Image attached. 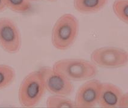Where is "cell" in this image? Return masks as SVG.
I'll return each mask as SVG.
<instances>
[{"mask_svg":"<svg viewBox=\"0 0 128 108\" xmlns=\"http://www.w3.org/2000/svg\"><path fill=\"white\" fill-rule=\"evenodd\" d=\"M22 45L21 35L14 22L8 17L0 18V46L8 54H16Z\"/></svg>","mask_w":128,"mask_h":108,"instance_id":"obj_6","label":"cell"},{"mask_svg":"<svg viewBox=\"0 0 128 108\" xmlns=\"http://www.w3.org/2000/svg\"><path fill=\"white\" fill-rule=\"evenodd\" d=\"M46 91L40 71L31 72L24 78L19 86V103L24 108L34 107L42 100Z\"/></svg>","mask_w":128,"mask_h":108,"instance_id":"obj_3","label":"cell"},{"mask_svg":"<svg viewBox=\"0 0 128 108\" xmlns=\"http://www.w3.org/2000/svg\"><path fill=\"white\" fill-rule=\"evenodd\" d=\"M38 70L42 76L46 90L52 95L68 97L74 92V86L72 81L52 67H42Z\"/></svg>","mask_w":128,"mask_h":108,"instance_id":"obj_5","label":"cell"},{"mask_svg":"<svg viewBox=\"0 0 128 108\" xmlns=\"http://www.w3.org/2000/svg\"><path fill=\"white\" fill-rule=\"evenodd\" d=\"M80 24L74 14L66 13L56 20L51 32V41L55 48L65 51L74 45L78 37Z\"/></svg>","mask_w":128,"mask_h":108,"instance_id":"obj_1","label":"cell"},{"mask_svg":"<svg viewBox=\"0 0 128 108\" xmlns=\"http://www.w3.org/2000/svg\"><path fill=\"white\" fill-rule=\"evenodd\" d=\"M6 8V7L4 4L3 0H0V12L4 11Z\"/></svg>","mask_w":128,"mask_h":108,"instance_id":"obj_15","label":"cell"},{"mask_svg":"<svg viewBox=\"0 0 128 108\" xmlns=\"http://www.w3.org/2000/svg\"><path fill=\"white\" fill-rule=\"evenodd\" d=\"M114 14L122 22L128 23V0H115L112 4Z\"/></svg>","mask_w":128,"mask_h":108,"instance_id":"obj_13","label":"cell"},{"mask_svg":"<svg viewBox=\"0 0 128 108\" xmlns=\"http://www.w3.org/2000/svg\"></svg>","mask_w":128,"mask_h":108,"instance_id":"obj_17","label":"cell"},{"mask_svg":"<svg viewBox=\"0 0 128 108\" xmlns=\"http://www.w3.org/2000/svg\"><path fill=\"white\" fill-rule=\"evenodd\" d=\"M118 108H128V93H123L118 102Z\"/></svg>","mask_w":128,"mask_h":108,"instance_id":"obj_14","label":"cell"},{"mask_svg":"<svg viewBox=\"0 0 128 108\" xmlns=\"http://www.w3.org/2000/svg\"><path fill=\"white\" fill-rule=\"evenodd\" d=\"M90 60L96 67L117 69L128 64V53L123 49L117 47H102L92 52Z\"/></svg>","mask_w":128,"mask_h":108,"instance_id":"obj_4","label":"cell"},{"mask_svg":"<svg viewBox=\"0 0 128 108\" xmlns=\"http://www.w3.org/2000/svg\"><path fill=\"white\" fill-rule=\"evenodd\" d=\"M15 77V71L13 67L8 65L0 64V90L11 85Z\"/></svg>","mask_w":128,"mask_h":108,"instance_id":"obj_11","label":"cell"},{"mask_svg":"<svg viewBox=\"0 0 128 108\" xmlns=\"http://www.w3.org/2000/svg\"><path fill=\"white\" fill-rule=\"evenodd\" d=\"M102 82L88 79L78 88L74 100L75 108H91L98 105Z\"/></svg>","mask_w":128,"mask_h":108,"instance_id":"obj_7","label":"cell"},{"mask_svg":"<svg viewBox=\"0 0 128 108\" xmlns=\"http://www.w3.org/2000/svg\"><path fill=\"white\" fill-rule=\"evenodd\" d=\"M52 69L71 81L93 79L98 75V67L91 61L79 58L60 60L54 64Z\"/></svg>","mask_w":128,"mask_h":108,"instance_id":"obj_2","label":"cell"},{"mask_svg":"<svg viewBox=\"0 0 128 108\" xmlns=\"http://www.w3.org/2000/svg\"><path fill=\"white\" fill-rule=\"evenodd\" d=\"M108 0H74V8L84 14L99 11L106 5Z\"/></svg>","mask_w":128,"mask_h":108,"instance_id":"obj_9","label":"cell"},{"mask_svg":"<svg viewBox=\"0 0 128 108\" xmlns=\"http://www.w3.org/2000/svg\"><path fill=\"white\" fill-rule=\"evenodd\" d=\"M123 91L118 86L108 82H102L98 105L103 108H118Z\"/></svg>","mask_w":128,"mask_h":108,"instance_id":"obj_8","label":"cell"},{"mask_svg":"<svg viewBox=\"0 0 128 108\" xmlns=\"http://www.w3.org/2000/svg\"><path fill=\"white\" fill-rule=\"evenodd\" d=\"M46 107L49 108H74V101L66 97L59 95H52L47 99Z\"/></svg>","mask_w":128,"mask_h":108,"instance_id":"obj_10","label":"cell"},{"mask_svg":"<svg viewBox=\"0 0 128 108\" xmlns=\"http://www.w3.org/2000/svg\"><path fill=\"white\" fill-rule=\"evenodd\" d=\"M6 8L16 13H25L31 8L30 0H3Z\"/></svg>","mask_w":128,"mask_h":108,"instance_id":"obj_12","label":"cell"},{"mask_svg":"<svg viewBox=\"0 0 128 108\" xmlns=\"http://www.w3.org/2000/svg\"><path fill=\"white\" fill-rule=\"evenodd\" d=\"M47 1H50V2H56V1H58V0H47Z\"/></svg>","mask_w":128,"mask_h":108,"instance_id":"obj_16","label":"cell"}]
</instances>
